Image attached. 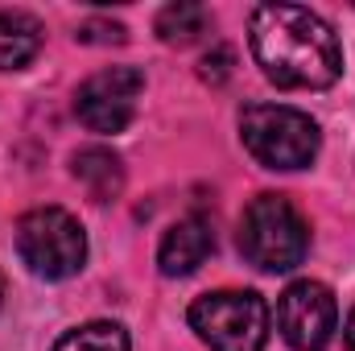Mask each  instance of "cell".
Wrapping results in <instances>:
<instances>
[{
  "label": "cell",
  "instance_id": "5b68a950",
  "mask_svg": "<svg viewBox=\"0 0 355 351\" xmlns=\"http://www.w3.org/2000/svg\"><path fill=\"white\" fill-rule=\"evenodd\" d=\"M190 327L211 351H261L268 339V306L252 289L202 293L190 306Z\"/></svg>",
  "mask_w": 355,
  "mask_h": 351
},
{
  "label": "cell",
  "instance_id": "3957f363",
  "mask_svg": "<svg viewBox=\"0 0 355 351\" xmlns=\"http://www.w3.org/2000/svg\"><path fill=\"white\" fill-rule=\"evenodd\" d=\"M240 137L248 153L268 170H306L318 157V124L285 103H252L240 116Z\"/></svg>",
  "mask_w": 355,
  "mask_h": 351
},
{
  "label": "cell",
  "instance_id": "9c48e42d",
  "mask_svg": "<svg viewBox=\"0 0 355 351\" xmlns=\"http://www.w3.org/2000/svg\"><path fill=\"white\" fill-rule=\"evenodd\" d=\"M75 178L83 182V190H87L95 203H112L124 190V166L103 145H87V149L75 153Z\"/></svg>",
  "mask_w": 355,
  "mask_h": 351
},
{
  "label": "cell",
  "instance_id": "277c9868",
  "mask_svg": "<svg viewBox=\"0 0 355 351\" xmlns=\"http://www.w3.org/2000/svg\"><path fill=\"white\" fill-rule=\"evenodd\" d=\"M17 252L29 264V273L46 281H67L87 261V236L71 211L37 207L17 223Z\"/></svg>",
  "mask_w": 355,
  "mask_h": 351
},
{
  "label": "cell",
  "instance_id": "30bf717a",
  "mask_svg": "<svg viewBox=\"0 0 355 351\" xmlns=\"http://www.w3.org/2000/svg\"><path fill=\"white\" fill-rule=\"evenodd\" d=\"M42 50V25L29 12H0V71L33 62Z\"/></svg>",
  "mask_w": 355,
  "mask_h": 351
},
{
  "label": "cell",
  "instance_id": "2e32d148",
  "mask_svg": "<svg viewBox=\"0 0 355 351\" xmlns=\"http://www.w3.org/2000/svg\"><path fill=\"white\" fill-rule=\"evenodd\" d=\"M0 298H4V281H0Z\"/></svg>",
  "mask_w": 355,
  "mask_h": 351
},
{
  "label": "cell",
  "instance_id": "7c38bea8",
  "mask_svg": "<svg viewBox=\"0 0 355 351\" xmlns=\"http://www.w3.org/2000/svg\"><path fill=\"white\" fill-rule=\"evenodd\" d=\"M54 351H128V331L120 323H87L67 331Z\"/></svg>",
  "mask_w": 355,
  "mask_h": 351
},
{
  "label": "cell",
  "instance_id": "4fadbf2b",
  "mask_svg": "<svg viewBox=\"0 0 355 351\" xmlns=\"http://www.w3.org/2000/svg\"><path fill=\"white\" fill-rule=\"evenodd\" d=\"M232 67H236V50L232 46H211L198 62V75H202V83H227Z\"/></svg>",
  "mask_w": 355,
  "mask_h": 351
},
{
  "label": "cell",
  "instance_id": "5bb4252c",
  "mask_svg": "<svg viewBox=\"0 0 355 351\" xmlns=\"http://www.w3.org/2000/svg\"><path fill=\"white\" fill-rule=\"evenodd\" d=\"M79 42H91V46H120L124 42V25L116 21H87L79 29Z\"/></svg>",
  "mask_w": 355,
  "mask_h": 351
},
{
  "label": "cell",
  "instance_id": "9a60e30c",
  "mask_svg": "<svg viewBox=\"0 0 355 351\" xmlns=\"http://www.w3.org/2000/svg\"><path fill=\"white\" fill-rule=\"evenodd\" d=\"M347 351H355V310H352V318H347Z\"/></svg>",
  "mask_w": 355,
  "mask_h": 351
},
{
  "label": "cell",
  "instance_id": "6da1fadb",
  "mask_svg": "<svg viewBox=\"0 0 355 351\" xmlns=\"http://www.w3.org/2000/svg\"><path fill=\"white\" fill-rule=\"evenodd\" d=\"M252 58L285 91H322L343 75L335 29L302 4H261L252 12Z\"/></svg>",
  "mask_w": 355,
  "mask_h": 351
},
{
  "label": "cell",
  "instance_id": "8fae6325",
  "mask_svg": "<svg viewBox=\"0 0 355 351\" xmlns=\"http://www.w3.org/2000/svg\"><path fill=\"white\" fill-rule=\"evenodd\" d=\"M207 29H211V12L202 4H194V0H178V4H166L157 12V37L166 46H190Z\"/></svg>",
  "mask_w": 355,
  "mask_h": 351
},
{
  "label": "cell",
  "instance_id": "8992f818",
  "mask_svg": "<svg viewBox=\"0 0 355 351\" xmlns=\"http://www.w3.org/2000/svg\"><path fill=\"white\" fill-rule=\"evenodd\" d=\"M145 91V75L132 67H107L91 75L75 95V116L87 124L91 132H124L137 116Z\"/></svg>",
  "mask_w": 355,
  "mask_h": 351
},
{
  "label": "cell",
  "instance_id": "52a82bcc",
  "mask_svg": "<svg viewBox=\"0 0 355 351\" xmlns=\"http://www.w3.org/2000/svg\"><path fill=\"white\" fill-rule=\"evenodd\" d=\"M335 323H339V306L331 289L318 281H293L277 302V327L285 343L297 351H322L335 335Z\"/></svg>",
  "mask_w": 355,
  "mask_h": 351
},
{
  "label": "cell",
  "instance_id": "7a4b0ae2",
  "mask_svg": "<svg viewBox=\"0 0 355 351\" xmlns=\"http://www.w3.org/2000/svg\"><path fill=\"white\" fill-rule=\"evenodd\" d=\"M310 228L281 194H257L240 223V252L265 273H289L306 261Z\"/></svg>",
  "mask_w": 355,
  "mask_h": 351
},
{
  "label": "cell",
  "instance_id": "ba28073f",
  "mask_svg": "<svg viewBox=\"0 0 355 351\" xmlns=\"http://www.w3.org/2000/svg\"><path fill=\"white\" fill-rule=\"evenodd\" d=\"M215 252V232L202 215H186L178 219L174 228L162 236V248H157V264L166 277H190L198 273V264Z\"/></svg>",
  "mask_w": 355,
  "mask_h": 351
}]
</instances>
